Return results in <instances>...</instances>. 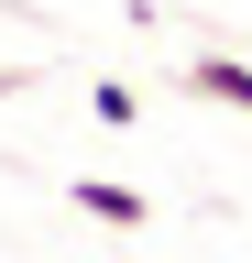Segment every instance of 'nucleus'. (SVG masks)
<instances>
[{"mask_svg": "<svg viewBox=\"0 0 252 263\" xmlns=\"http://www.w3.org/2000/svg\"><path fill=\"white\" fill-rule=\"evenodd\" d=\"M66 209H88L99 230H153V197H143V186H110V176H77Z\"/></svg>", "mask_w": 252, "mask_h": 263, "instance_id": "1", "label": "nucleus"}, {"mask_svg": "<svg viewBox=\"0 0 252 263\" xmlns=\"http://www.w3.org/2000/svg\"><path fill=\"white\" fill-rule=\"evenodd\" d=\"M186 88L219 99V110H252V66H241V55H198V66H186Z\"/></svg>", "mask_w": 252, "mask_h": 263, "instance_id": "2", "label": "nucleus"}, {"mask_svg": "<svg viewBox=\"0 0 252 263\" xmlns=\"http://www.w3.org/2000/svg\"><path fill=\"white\" fill-rule=\"evenodd\" d=\"M88 110H99L110 132H143V99H132V88H121V77H99V88H88Z\"/></svg>", "mask_w": 252, "mask_h": 263, "instance_id": "3", "label": "nucleus"}]
</instances>
